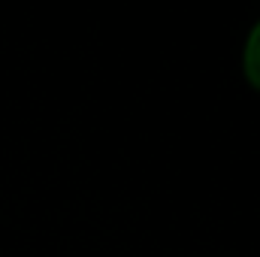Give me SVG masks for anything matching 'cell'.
Listing matches in <instances>:
<instances>
[{
    "mask_svg": "<svg viewBox=\"0 0 260 257\" xmlns=\"http://www.w3.org/2000/svg\"><path fill=\"white\" fill-rule=\"evenodd\" d=\"M242 73H245L248 85L260 91V21L251 27L248 40H245V52H242Z\"/></svg>",
    "mask_w": 260,
    "mask_h": 257,
    "instance_id": "cell-1",
    "label": "cell"
}]
</instances>
